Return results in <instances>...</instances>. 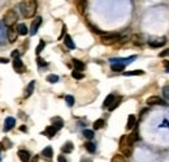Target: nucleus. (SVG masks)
I'll use <instances>...</instances> for the list:
<instances>
[{
	"label": "nucleus",
	"instance_id": "obj_3",
	"mask_svg": "<svg viewBox=\"0 0 169 162\" xmlns=\"http://www.w3.org/2000/svg\"><path fill=\"white\" fill-rule=\"evenodd\" d=\"M120 150H121V153L124 154V156H126V157L131 156V153H133V145L127 143L126 136H122L121 140H120Z\"/></svg>",
	"mask_w": 169,
	"mask_h": 162
},
{
	"label": "nucleus",
	"instance_id": "obj_2",
	"mask_svg": "<svg viewBox=\"0 0 169 162\" xmlns=\"http://www.w3.org/2000/svg\"><path fill=\"white\" fill-rule=\"evenodd\" d=\"M16 21H17V12H16L14 9H8L7 12H5L4 17H3L4 25L8 26V28H12L16 24Z\"/></svg>",
	"mask_w": 169,
	"mask_h": 162
},
{
	"label": "nucleus",
	"instance_id": "obj_48",
	"mask_svg": "<svg viewBox=\"0 0 169 162\" xmlns=\"http://www.w3.org/2000/svg\"><path fill=\"white\" fill-rule=\"evenodd\" d=\"M165 69H166V72H169V63H168V65H166V68H165Z\"/></svg>",
	"mask_w": 169,
	"mask_h": 162
},
{
	"label": "nucleus",
	"instance_id": "obj_17",
	"mask_svg": "<svg viewBox=\"0 0 169 162\" xmlns=\"http://www.w3.org/2000/svg\"><path fill=\"white\" fill-rule=\"evenodd\" d=\"M137 124V119H135L134 115H129L127 118V124H126V129H133Z\"/></svg>",
	"mask_w": 169,
	"mask_h": 162
},
{
	"label": "nucleus",
	"instance_id": "obj_13",
	"mask_svg": "<svg viewBox=\"0 0 169 162\" xmlns=\"http://www.w3.org/2000/svg\"><path fill=\"white\" fill-rule=\"evenodd\" d=\"M165 42H166L165 38H160L159 41H148V46L150 47H161L165 44Z\"/></svg>",
	"mask_w": 169,
	"mask_h": 162
},
{
	"label": "nucleus",
	"instance_id": "obj_4",
	"mask_svg": "<svg viewBox=\"0 0 169 162\" xmlns=\"http://www.w3.org/2000/svg\"><path fill=\"white\" fill-rule=\"evenodd\" d=\"M120 39H121L120 34H103L101 35V42L104 44H112L114 42L120 41Z\"/></svg>",
	"mask_w": 169,
	"mask_h": 162
},
{
	"label": "nucleus",
	"instance_id": "obj_16",
	"mask_svg": "<svg viewBox=\"0 0 169 162\" xmlns=\"http://www.w3.org/2000/svg\"><path fill=\"white\" fill-rule=\"evenodd\" d=\"M73 65H74V71H79V72H82L83 69H85V64H83V62H81V60L78 59H73Z\"/></svg>",
	"mask_w": 169,
	"mask_h": 162
},
{
	"label": "nucleus",
	"instance_id": "obj_6",
	"mask_svg": "<svg viewBox=\"0 0 169 162\" xmlns=\"http://www.w3.org/2000/svg\"><path fill=\"white\" fill-rule=\"evenodd\" d=\"M137 59V56L135 55H133V56H129V57H114V59H111L109 62H111V64H113V63H120V64H129V63H131L133 60Z\"/></svg>",
	"mask_w": 169,
	"mask_h": 162
},
{
	"label": "nucleus",
	"instance_id": "obj_15",
	"mask_svg": "<svg viewBox=\"0 0 169 162\" xmlns=\"http://www.w3.org/2000/svg\"><path fill=\"white\" fill-rule=\"evenodd\" d=\"M56 132H57V129L53 127V125H48V127L46 128V131H44V135H47V137L52 138L55 135H56Z\"/></svg>",
	"mask_w": 169,
	"mask_h": 162
},
{
	"label": "nucleus",
	"instance_id": "obj_32",
	"mask_svg": "<svg viewBox=\"0 0 169 162\" xmlns=\"http://www.w3.org/2000/svg\"><path fill=\"white\" fill-rule=\"evenodd\" d=\"M47 81H48V82H51V84H55V82H57V81H59V76L48 75V76H47Z\"/></svg>",
	"mask_w": 169,
	"mask_h": 162
},
{
	"label": "nucleus",
	"instance_id": "obj_20",
	"mask_svg": "<svg viewBox=\"0 0 169 162\" xmlns=\"http://www.w3.org/2000/svg\"><path fill=\"white\" fill-rule=\"evenodd\" d=\"M64 42H65V46H66L68 48H70V50L75 48V44H74V42H73V39H72V37L70 35H65Z\"/></svg>",
	"mask_w": 169,
	"mask_h": 162
},
{
	"label": "nucleus",
	"instance_id": "obj_38",
	"mask_svg": "<svg viewBox=\"0 0 169 162\" xmlns=\"http://www.w3.org/2000/svg\"><path fill=\"white\" fill-rule=\"evenodd\" d=\"M163 94H164V97H165V98L169 101V86L168 85L163 88Z\"/></svg>",
	"mask_w": 169,
	"mask_h": 162
},
{
	"label": "nucleus",
	"instance_id": "obj_25",
	"mask_svg": "<svg viewBox=\"0 0 169 162\" xmlns=\"http://www.w3.org/2000/svg\"><path fill=\"white\" fill-rule=\"evenodd\" d=\"M42 156L47 157V158H51V157L53 156V150H52L51 146H47V148H44L43 152H42Z\"/></svg>",
	"mask_w": 169,
	"mask_h": 162
},
{
	"label": "nucleus",
	"instance_id": "obj_34",
	"mask_svg": "<svg viewBox=\"0 0 169 162\" xmlns=\"http://www.w3.org/2000/svg\"><path fill=\"white\" fill-rule=\"evenodd\" d=\"M83 136H85L86 138H88V140H91V138L94 137V132L91 129H85L83 131Z\"/></svg>",
	"mask_w": 169,
	"mask_h": 162
},
{
	"label": "nucleus",
	"instance_id": "obj_23",
	"mask_svg": "<svg viewBox=\"0 0 169 162\" xmlns=\"http://www.w3.org/2000/svg\"><path fill=\"white\" fill-rule=\"evenodd\" d=\"M144 75V71L142 69H135V71H129V72H124V76H142Z\"/></svg>",
	"mask_w": 169,
	"mask_h": 162
},
{
	"label": "nucleus",
	"instance_id": "obj_49",
	"mask_svg": "<svg viewBox=\"0 0 169 162\" xmlns=\"http://www.w3.org/2000/svg\"><path fill=\"white\" fill-rule=\"evenodd\" d=\"M0 161H1V156H0Z\"/></svg>",
	"mask_w": 169,
	"mask_h": 162
},
{
	"label": "nucleus",
	"instance_id": "obj_5",
	"mask_svg": "<svg viewBox=\"0 0 169 162\" xmlns=\"http://www.w3.org/2000/svg\"><path fill=\"white\" fill-rule=\"evenodd\" d=\"M146 103H147L148 106H164V105H166L165 101H164V99H161L160 97H157V96L148 97L147 101H146Z\"/></svg>",
	"mask_w": 169,
	"mask_h": 162
},
{
	"label": "nucleus",
	"instance_id": "obj_46",
	"mask_svg": "<svg viewBox=\"0 0 169 162\" xmlns=\"http://www.w3.org/2000/svg\"><path fill=\"white\" fill-rule=\"evenodd\" d=\"M20 129H21V131H22V132H26V131H27V128H26V127H25V125H22V127H21V128H20Z\"/></svg>",
	"mask_w": 169,
	"mask_h": 162
},
{
	"label": "nucleus",
	"instance_id": "obj_42",
	"mask_svg": "<svg viewBox=\"0 0 169 162\" xmlns=\"http://www.w3.org/2000/svg\"><path fill=\"white\" fill-rule=\"evenodd\" d=\"M160 127H166V128H169V122H168V120H163V123H161Z\"/></svg>",
	"mask_w": 169,
	"mask_h": 162
},
{
	"label": "nucleus",
	"instance_id": "obj_47",
	"mask_svg": "<svg viewBox=\"0 0 169 162\" xmlns=\"http://www.w3.org/2000/svg\"><path fill=\"white\" fill-rule=\"evenodd\" d=\"M31 162H38V157H36V156H35V157H34V158H33V159H31Z\"/></svg>",
	"mask_w": 169,
	"mask_h": 162
},
{
	"label": "nucleus",
	"instance_id": "obj_11",
	"mask_svg": "<svg viewBox=\"0 0 169 162\" xmlns=\"http://www.w3.org/2000/svg\"><path fill=\"white\" fill-rule=\"evenodd\" d=\"M126 140H127V143L129 144H134L137 140H139V136H138V129H137V127H134V131H133L131 133H130L129 136H126Z\"/></svg>",
	"mask_w": 169,
	"mask_h": 162
},
{
	"label": "nucleus",
	"instance_id": "obj_12",
	"mask_svg": "<svg viewBox=\"0 0 169 162\" xmlns=\"http://www.w3.org/2000/svg\"><path fill=\"white\" fill-rule=\"evenodd\" d=\"M18 158H20L21 162H29L30 161V153H29L27 150H20L17 153Z\"/></svg>",
	"mask_w": 169,
	"mask_h": 162
},
{
	"label": "nucleus",
	"instance_id": "obj_14",
	"mask_svg": "<svg viewBox=\"0 0 169 162\" xmlns=\"http://www.w3.org/2000/svg\"><path fill=\"white\" fill-rule=\"evenodd\" d=\"M34 88H35V81H30V84L27 85V88L25 90V98H29L34 93Z\"/></svg>",
	"mask_w": 169,
	"mask_h": 162
},
{
	"label": "nucleus",
	"instance_id": "obj_36",
	"mask_svg": "<svg viewBox=\"0 0 169 162\" xmlns=\"http://www.w3.org/2000/svg\"><path fill=\"white\" fill-rule=\"evenodd\" d=\"M44 46H46V42H44V41H40V42H39V44H38V47H36V50H35V52H36V54H40V52H42V50H43L44 48Z\"/></svg>",
	"mask_w": 169,
	"mask_h": 162
},
{
	"label": "nucleus",
	"instance_id": "obj_45",
	"mask_svg": "<svg viewBox=\"0 0 169 162\" xmlns=\"http://www.w3.org/2000/svg\"><path fill=\"white\" fill-rule=\"evenodd\" d=\"M168 54H169V50H165L164 52H161L160 54V56H165V55H168Z\"/></svg>",
	"mask_w": 169,
	"mask_h": 162
},
{
	"label": "nucleus",
	"instance_id": "obj_22",
	"mask_svg": "<svg viewBox=\"0 0 169 162\" xmlns=\"http://www.w3.org/2000/svg\"><path fill=\"white\" fill-rule=\"evenodd\" d=\"M73 144L70 143V141H68V143H65L64 145H62V148H61V152L62 153H70V152H73Z\"/></svg>",
	"mask_w": 169,
	"mask_h": 162
},
{
	"label": "nucleus",
	"instance_id": "obj_9",
	"mask_svg": "<svg viewBox=\"0 0 169 162\" xmlns=\"http://www.w3.org/2000/svg\"><path fill=\"white\" fill-rule=\"evenodd\" d=\"M40 24H42V17H35V20L33 21L31 28H30V34H31V35H35V34H36V31H38Z\"/></svg>",
	"mask_w": 169,
	"mask_h": 162
},
{
	"label": "nucleus",
	"instance_id": "obj_27",
	"mask_svg": "<svg viewBox=\"0 0 169 162\" xmlns=\"http://www.w3.org/2000/svg\"><path fill=\"white\" fill-rule=\"evenodd\" d=\"M131 42H133L134 44H137V46H140V44H143L142 37H140V35H137V34L131 37Z\"/></svg>",
	"mask_w": 169,
	"mask_h": 162
},
{
	"label": "nucleus",
	"instance_id": "obj_31",
	"mask_svg": "<svg viewBox=\"0 0 169 162\" xmlns=\"http://www.w3.org/2000/svg\"><path fill=\"white\" fill-rule=\"evenodd\" d=\"M103 125H104V120L103 119H98V120L94 122V129H100Z\"/></svg>",
	"mask_w": 169,
	"mask_h": 162
},
{
	"label": "nucleus",
	"instance_id": "obj_28",
	"mask_svg": "<svg viewBox=\"0 0 169 162\" xmlns=\"http://www.w3.org/2000/svg\"><path fill=\"white\" fill-rule=\"evenodd\" d=\"M121 101H122V97H117V98H114L113 103H112V105H111V106H109V107H108V109H109V110H111V111H112V110H114V109H116V107H117V106H118V105H120V103H121Z\"/></svg>",
	"mask_w": 169,
	"mask_h": 162
},
{
	"label": "nucleus",
	"instance_id": "obj_35",
	"mask_svg": "<svg viewBox=\"0 0 169 162\" xmlns=\"http://www.w3.org/2000/svg\"><path fill=\"white\" fill-rule=\"evenodd\" d=\"M112 162H125V158L121 154H116V156H113V158H112Z\"/></svg>",
	"mask_w": 169,
	"mask_h": 162
},
{
	"label": "nucleus",
	"instance_id": "obj_41",
	"mask_svg": "<svg viewBox=\"0 0 169 162\" xmlns=\"http://www.w3.org/2000/svg\"><path fill=\"white\" fill-rule=\"evenodd\" d=\"M18 56H20V52H18L17 50H14V51H12V57H13V59H17Z\"/></svg>",
	"mask_w": 169,
	"mask_h": 162
},
{
	"label": "nucleus",
	"instance_id": "obj_24",
	"mask_svg": "<svg viewBox=\"0 0 169 162\" xmlns=\"http://www.w3.org/2000/svg\"><path fill=\"white\" fill-rule=\"evenodd\" d=\"M114 98H116V97H114L113 94H109V96H107V98L104 99V103H103V106H104V107H109L112 103H113Z\"/></svg>",
	"mask_w": 169,
	"mask_h": 162
},
{
	"label": "nucleus",
	"instance_id": "obj_19",
	"mask_svg": "<svg viewBox=\"0 0 169 162\" xmlns=\"http://www.w3.org/2000/svg\"><path fill=\"white\" fill-rule=\"evenodd\" d=\"M17 33L20 34V35H26V34L29 33L27 26H26L25 24H18L17 25Z\"/></svg>",
	"mask_w": 169,
	"mask_h": 162
},
{
	"label": "nucleus",
	"instance_id": "obj_39",
	"mask_svg": "<svg viewBox=\"0 0 169 162\" xmlns=\"http://www.w3.org/2000/svg\"><path fill=\"white\" fill-rule=\"evenodd\" d=\"M77 5H78V8H79L78 10H79L81 13H83V10H85V5H86V3H85V1H78V3H77Z\"/></svg>",
	"mask_w": 169,
	"mask_h": 162
},
{
	"label": "nucleus",
	"instance_id": "obj_33",
	"mask_svg": "<svg viewBox=\"0 0 169 162\" xmlns=\"http://www.w3.org/2000/svg\"><path fill=\"white\" fill-rule=\"evenodd\" d=\"M65 102H66V105H68L69 107H72L73 105H74V97L66 96V97H65Z\"/></svg>",
	"mask_w": 169,
	"mask_h": 162
},
{
	"label": "nucleus",
	"instance_id": "obj_21",
	"mask_svg": "<svg viewBox=\"0 0 169 162\" xmlns=\"http://www.w3.org/2000/svg\"><path fill=\"white\" fill-rule=\"evenodd\" d=\"M5 37H7V31H5V28H4V22L0 21V44L4 43Z\"/></svg>",
	"mask_w": 169,
	"mask_h": 162
},
{
	"label": "nucleus",
	"instance_id": "obj_7",
	"mask_svg": "<svg viewBox=\"0 0 169 162\" xmlns=\"http://www.w3.org/2000/svg\"><path fill=\"white\" fill-rule=\"evenodd\" d=\"M13 68H14V71L17 73H23L26 71V67L23 65L22 60H21L20 57H17V59H13Z\"/></svg>",
	"mask_w": 169,
	"mask_h": 162
},
{
	"label": "nucleus",
	"instance_id": "obj_43",
	"mask_svg": "<svg viewBox=\"0 0 169 162\" xmlns=\"http://www.w3.org/2000/svg\"><path fill=\"white\" fill-rule=\"evenodd\" d=\"M8 62H9V60H8L7 57H0V63H1V64H7Z\"/></svg>",
	"mask_w": 169,
	"mask_h": 162
},
{
	"label": "nucleus",
	"instance_id": "obj_30",
	"mask_svg": "<svg viewBox=\"0 0 169 162\" xmlns=\"http://www.w3.org/2000/svg\"><path fill=\"white\" fill-rule=\"evenodd\" d=\"M72 76H73V78H75V80H82V78L85 77V75H83L82 72H79V71H73Z\"/></svg>",
	"mask_w": 169,
	"mask_h": 162
},
{
	"label": "nucleus",
	"instance_id": "obj_18",
	"mask_svg": "<svg viewBox=\"0 0 169 162\" xmlns=\"http://www.w3.org/2000/svg\"><path fill=\"white\" fill-rule=\"evenodd\" d=\"M52 123H53V124H51V125H53L57 131L61 129L62 125H64V122H62L61 118H52Z\"/></svg>",
	"mask_w": 169,
	"mask_h": 162
},
{
	"label": "nucleus",
	"instance_id": "obj_44",
	"mask_svg": "<svg viewBox=\"0 0 169 162\" xmlns=\"http://www.w3.org/2000/svg\"><path fill=\"white\" fill-rule=\"evenodd\" d=\"M57 161H59V162H68L66 159H65V157H64V156H59V158H57Z\"/></svg>",
	"mask_w": 169,
	"mask_h": 162
},
{
	"label": "nucleus",
	"instance_id": "obj_40",
	"mask_svg": "<svg viewBox=\"0 0 169 162\" xmlns=\"http://www.w3.org/2000/svg\"><path fill=\"white\" fill-rule=\"evenodd\" d=\"M36 62H38V64L40 65V67H46V65H47V62H46V60L42 59V57H39V56H38V59H36Z\"/></svg>",
	"mask_w": 169,
	"mask_h": 162
},
{
	"label": "nucleus",
	"instance_id": "obj_1",
	"mask_svg": "<svg viewBox=\"0 0 169 162\" xmlns=\"http://www.w3.org/2000/svg\"><path fill=\"white\" fill-rule=\"evenodd\" d=\"M38 3L35 0H23L20 3V10L25 18H31L35 16Z\"/></svg>",
	"mask_w": 169,
	"mask_h": 162
},
{
	"label": "nucleus",
	"instance_id": "obj_29",
	"mask_svg": "<svg viewBox=\"0 0 169 162\" xmlns=\"http://www.w3.org/2000/svg\"><path fill=\"white\" fill-rule=\"evenodd\" d=\"M85 148L87 149V152H90V153H94L95 152V144L94 143H91V141H87V143L85 144Z\"/></svg>",
	"mask_w": 169,
	"mask_h": 162
},
{
	"label": "nucleus",
	"instance_id": "obj_37",
	"mask_svg": "<svg viewBox=\"0 0 169 162\" xmlns=\"http://www.w3.org/2000/svg\"><path fill=\"white\" fill-rule=\"evenodd\" d=\"M4 144H5V146H4L5 149H10V148H12V143H10V140H9L8 137H5L4 140H3L1 145H4Z\"/></svg>",
	"mask_w": 169,
	"mask_h": 162
},
{
	"label": "nucleus",
	"instance_id": "obj_8",
	"mask_svg": "<svg viewBox=\"0 0 169 162\" xmlns=\"http://www.w3.org/2000/svg\"><path fill=\"white\" fill-rule=\"evenodd\" d=\"M16 125V119L12 116H8L7 119H5L4 122V127H3V129H4V132H8V131H10L13 127Z\"/></svg>",
	"mask_w": 169,
	"mask_h": 162
},
{
	"label": "nucleus",
	"instance_id": "obj_26",
	"mask_svg": "<svg viewBox=\"0 0 169 162\" xmlns=\"http://www.w3.org/2000/svg\"><path fill=\"white\" fill-rule=\"evenodd\" d=\"M111 68H112V71L121 72V71L125 69V65L124 64H120V63H113V64H111Z\"/></svg>",
	"mask_w": 169,
	"mask_h": 162
},
{
	"label": "nucleus",
	"instance_id": "obj_10",
	"mask_svg": "<svg viewBox=\"0 0 169 162\" xmlns=\"http://www.w3.org/2000/svg\"><path fill=\"white\" fill-rule=\"evenodd\" d=\"M17 35H18L17 29L14 30L13 28H8V30H7V38H8V41H9L10 43L16 42V39H17Z\"/></svg>",
	"mask_w": 169,
	"mask_h": 162
}]
</instances>
